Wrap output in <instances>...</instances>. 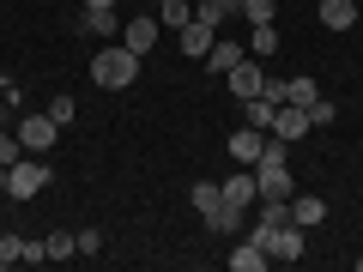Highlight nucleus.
<instances>
[{
  "label": "nucleus",
  "instance_id": "1",
  "mask_svg": "<svg viewBox=\"0 0 363 272\" xmlns=\"http://www.w3.org/2000/svg\"><path fill=\"white\" fill-rule=\"evenodd\" d=\"M91 79H97L104 91H128L133 79H140V55H133L121 37H116V42H104V49L91 55Z\"/></svg>",
  "mask_w": 363,
  "mask_h": 272
},
{
  "label": "nucleus",
  "instance_id": "2",
  "mask_svg": "<svg viewBox=\"0 0 363 272\" xmlns=\"http://www.w3.org/2000/svg\"><path fill=\"white\" fill-rule=\"evenodd\" d=\"M248 242H260V248H267V260H285V266L309 254V230H303V224H291V218L272 224V230H248Z\"/></svg>",
  "mask_w": 363,
  "mask_h": 272
},
{
  "label": "nucleus",
  "instance_id": "3",
  "mask_svg": "<svg viewBox=\"0 0 363 272\" xmlns=\"http://www.w3.org/2000/svg\"><path fill=\"white\" fill-rule=\"evenodd\" d=\"M49 181H55V169L43 164L37 152H25L13 169H6V200H37L43 188H49Z\"/></svg>",
  "mask_w": 363,
  "mask_h": 272
},
{
  "label": "nucleus",
  "instance_id": "4",
  "mask_svg": "<svg viewBox=\"0 0 363 272\" xmlns=\"http://www.w3.org/2000/svg\"><path fill=\"white\" fill-rule=\"evenodd\" d=\"M188 206H194L200 212V224H206V230L212 236H230V206H224V188H218V181H194V188H188Z\"/></svg>",
  "mask_w": 363,
  "mask_h": 272
},
{
  "label": "nucleus",
  "instance_id": "5",
  "mask_svg": "<svg viewBox=\"0 0 363 272\" xmlns=\"http://www.w3.org/2000/svg\"><path fill=\"white\" fill-rule=\"evenodd\" d=\"M13 133H18V145H25V152H55V140H61V128H55V115L49 109H25V115L13 121Z\"/></svg>",
  "mask_w": 363,
  "mask_h": 272
},
{
  "label": "nucleus",
  "instance_id": "6",
  "mask_svg": "<svg viewBox=\"0 0 363 272\" xmlns=\"http://www.w3.org/2000/svg\"><path fill=\"white\" fill-rule=\"evenodd\" d=\"M218 188H224V206H230V218H242V212L260 200V181H255V169H248V164H236L230 176L218 181Z\"/></svg>",
  "mask_w": 363,
  "mask_h": 272
},
{
  "label": "nucleus",
  "instance_id": "7",
  "mask_svg": "<svg viewBox=\"0 0 363 272\" xmlns=\"http://www.w3.org/2000/svg\"><path fill=\"white\" fill-rule=\"evenodd\" d=\"M157 30H164V25H157V13H133V18H121V42H128L140 61L157 49Z\"/></svg>",
  "mask_w": 363,
  "mask_h": 272
},
{
  "label": "nucleus",
  "instance_id": "8",
  "mask_svg": "<svg viewBox=\"0 0 363 272\" xmlns=\"http://www.w3.org/2000/svg\"><path fill=\"white\" fill-rule=\"evenodd\" d=\"M230 91H236V103L260 97V91H267V67H260L255 55H248V61H236V67H230Z\"/></svg>",
  "mask_w": 363,
  "mask_h": 272
},
{
  "label": "nucleus",
  "instance_id": "9",
  "mask_svg": "<svg viewBox=\"0 0 363 272\" xmlns=\"http://www.w3.org/2000/svg\"><path fill=\"white\" fill-rule=\"evenodd\" d=\"M260 152H267V133H260V128H248V121H242V128L230 133V157H236V164H248V169H255V164H260Z\"/></svg>",
  "mask_w": 363,
  "mask_h": 272
},
{
  "label": "nucleus",
  "instance_id": "10",
  "mask_svg": "<svg viewBox=\"0 0 363 272\" xmlns=\"http://www.w3.org/2000/svg\"><path fill=\"white\" fill-rule=\"evenodd\" d=\"M182 37V55H188V61H206V49H212V37H218V30L212 25H200V18H188V25L176 30Z\"/></svg>",
  "mask_w": 363,
  "mask_h": 272
},
{
  "label": "nucleus",
  "instance_id": "11",
  "mask_svg": "<svg viewBox=\"0 0 363 272\" xmlns=\"http://www.w3.org/2000/svg\"><path fill=\"white\" fill-rule=\"evenodd\" d=\"M303 133H309V115H303L297 103H279V115H272V140H303Z\"/></svg>",
  "mask_w": 363,
  "mask_h": 272
},
{
  "label": "nucleus",
  "instance_id": "12",
  "mask_svg": "<svg viewBox=\"0 0 363 272\" xmlns=\"http://www.w3.org/2000/svg\"><path fill=\"white\" fill-rule=\"evenodd\" d=\"M236 61H248V49H242V42H230V37H212V49H206V67H212V73H230Z\"/></svg>",
  "mask_w": 363,
  "mask_h": 272
},
{
  "label": "nucleus",
  "instance_id": "13",
  "mask_svg": "<svg viewBox=\"0 0 363 272\" xmlns=\"http://www.w3.org/2000/svg\"><path fill=\"white\" fill-rule=\"evenodd\" d=\"M267 266H272V260H267V248H260V242H248V236L230 248V272H267Z\"/></svg>",
  "mask_w": 363,
  "mask_h": 272
},
{
  "label": "nucleus",
  "instance_id": "14",
  "mask_svg": "<svg viewBox=\"0 0 363 272\" xmlns=\"http://www.w3.org/2000/svg\"><path fill=\"white\" fill-rule=\"evenodd\" d=\"M321 218H327V200H315V194H291V224H303V230H315Z\"/></svg>",
  "mask_w": 363,
  "mask_h": 272
},
{
  "label": "nucleus",
  "instance_id": "15",
  "mask_svg": "<svg viewBox=\"0 0 363 272\" xmlns=\"http://www.w3.org/2000/svg\"><path fill=\"white\" fill-rule=\"evenodd\" d=\"M321 25L327 30H351L357 25V0H321Z\"/></svg>",
  "mask_w": 363,
  "mask_h": 272
},
{
  "label": "nucleus",
  "instance_id": "16",
  "mask_svg": "<svg viewBox=\"0 0 363 272\" xmlns=\"http://www.w3.org/2000/svg\"><path fill=\"white\" fill-rule=\"evenodd\" d=\"M85 30H91V37H121L116 6H85Z\"/></svg>",
  "mask_w": 363,
  "mask_h": 272
},
{
  "label": "nucleus",
  "instance_id": "17",
  "mask_svg": "<svg viewBox=\"0 0 363 272\" xmlns=\"http://www.w3.org/2000/svg\"><path fill=\"white\" fill-rule=\"evenodd\" d=\"M272 115H279L272 97H248V103H242V121H248V128H260V133H272Z\"/></svg>",
  "mask_w": 363,
  "mask_h": 272
},
{
  "label": "nucleus",
  "instance_id": "18",
  "mask_svg": "<svg viewBox=\"0 0 363 272\" xmlns=\"http://www.w3.org/2000/svg\"><path fill=\"white\" fill-rule=\"evenodd\" d=\"M194 18L212 25V30H224V18H236V6H230V0H194Z\"/></svg>",
  "mask_w": 363,
  "mask_h": 272
},
{
  "label": "nucleus",
  "instance_id": "19",
  "mask_svg": "<svg viewBox=\"0 0 363 272\" xmlns=\"http://www.w3.org/2000/svg\"><path fill=\"white\" fill-rule=\"evenodd\" d=\"M315 97H321V85H315L309 73H297V79H285V103H297V109H309Z\"/></svg>",
  "mask_w": 363,
  "mask_h": 272
},
{
  "label": "nucleus",
  "instance_id": "20",
  "mask_svg": "<svg viewBox=\"0 0 363 272\" xmlns=\"http://www.w3.org/2000/svg\"><path fill=\"white\" fill-rule=\"evenodd\" d=\"M248 55H255V61H272V55H279V25H255V37H248Z\"/></svg>",
  "mask_w": 363,
  "mask_h": 272
},
{
  "label": "nucleus",
  "instance_id": "21",
  "mask_svg": "<svg viewBox=\"0 0 363 272\" xmlns=\"http://www.w3.org/2000/svg\"><path fill=\"white\" fill-rule=\"evenodd\" d=\"M43 260H79L73 230H55V236H43Z\"/></svg>",
  "mask_w": 363,
  "mask_h": 272
},
{
  "label": "nucleus",
  "instance_id": "22",
  "mask_svg": "<svg viewBox=\"0 0 363 272\" xmlns=\"http://www.w3.org/2000/svg\"><path fill=\"white\" fill-rule=\"evenodd\" d=\"M236 18H248V25H272V18H279V0H236Z\"/></svg>",
  "mask_w": 363,
  "mask_h": 272
},
{
  "label": "nucleus",
  "instance_id": "23",
  "mask_svg": "<svg viewBox=\"0 0 363 272\" xmlns=\"http://www.w3.org/2000/svg\"><path fill=\"white\" fill-rule=\"evenodd\" d=\"M188 18H194V0H164V6H157V25L164 30H182Z\"/></svg>",
  "mask_w": 363,
  "mask_h": 272
},
{
  "label": "nucleus",
  "instance_id": "24",
  "mask_svg": "<svg viewBox=\"0 0 363 272\" xmlns=\"http://www.w3.org/2000/svg\"><path fill=\"white\" fill-rule=\"evenodd\" d=\"M18 157H25V145H18V133H13V128H0V169H13Z\"/></svg>",
  "mask_w": 363,
  "mask_h": 272
},
{
  "label": "nucleus",
  "instance_id": "25",
  "mask_svg": "<svg viewBox=\"0 0 363 272\" xmlns=\"http://www.w3.org/2000/svg\"><path fill=\"white\" fill-rule=\"evenodd\" d=\"M303 115H309V128H333V115H339V109H333V97H315V103L303 109Z\"/></svg>",
  "mask_w": 363,
  "mask_h": 272
},
{
  "label": "nucleus",
  "instance_id": "26",
  "mask_svg": "<svg viewBox=\"0 0 363 272\" xmlns=\"http://www.w3.org/2000/svg\"><path fill=\"white\" fill-rule=\"evenodd\" d=\"M18 260H25V236H0V266H18Z\"/></svg>",
  "mask_w": 363,
  "mask_h": 272
},
{
  "label": "nucleus",
  "instance_id": "27",
  "mask_svg": "<svg viewBox=\"0 0 363 272\" xmlns=\"http://www.w3.org/2000/svg\"><path fill=\"white\" fill-rule=\"evenodd\" d=\"M49 115H55V128H67V121L79 115V103H73V97L61 91V97H49Z\"/></svg>",
  "mask_w": 363,
  "mask_h": 272
},
{
  "label": "nucleus",
  "instance_id": "28",
  "mask_svg": "<svg viewBox=\"0 0 363 272\" xmlns=\"http://www.w3.org/2000/svg\"><path fill=\"white\" fill-rule=\"evenodd\" d=\"M73 242H79V254H97V248H104V230H91V224H85V230H73Z\"/></svg>",
  "mask_w": 363,
  "mask_h": 272
},
{
  "label": "nucleus",
  "instance_id": "29",
  "mask_svg": "<svg viewBox=\"0 0 363 272\" xmlns=\"http://www.w3.org/2000/svg\"><path fill=\"white\" fill-rule=\"evenodd\" d=\"M85 6H116V0H85Z\"/></svg>",
  "mask_w": 363,
  "mask_h": 272
},
{
  "label": "nucleus",
  "instance_id": "30",
  "mask_svg": "<svg viewBox=\"0 0 363 272\" xmlns=\"http://www.w3.org/2000/svg\"><path fill=\"white\" fill-rule=\"evenodd\" d=\"M0 194H6V169H0Z\"/></svg>",
  "mask_w": 363,
  "mask_h": 272
},
{
  "label": "nucleus",
  "instance_id": "31",
  "mask_svg": "<svg viewBox=\"0 0 363 272\" xmlns=\"http://www.w3.org/2000/svg\"><path fill=\"white\" fill-rule=\"evenodd\" d=\"M357 272H363V254H357Z\"/></svg>",
  "mask_w": 363,
  "mask_h": 272
},
{
  "label": "nucleus",
  "instance_id": "32",
  "mask_svg": "<svg viewBox=\"0 0 363 272\" xmlns=\"http://www.w3.org/2000/svg\"><path fill=\"white\" fill-rule=\"evenodd\" d=\"M152 6H164V0H152Z\"/></svg>",
  "mask_w": 363,
  "mask_h": 272
},
{
  "label": "nucleus",
  "instance_id": "33",
  "mask_svg": "<svg viewBox=\"0 0 363 272\" xmlns=\"http://www.w3.org/2000/svg\"><path fill=\"white\" fill-rule=\"evenodd\" d=\"M315 6H321V0H315Z\"/></svg>",
  "mask_w": 363,
  "mask_h": 272
}]
</instances>
